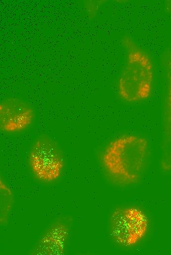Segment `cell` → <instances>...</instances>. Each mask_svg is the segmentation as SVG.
Here are the masks:
<instances>
[{"instance_id": "1", "label": "cell", "mask_w": 171, "mask_h": 255, "mask_svg": "<svg viewBox=\"0 0 171 255\" xmlns=\"http://www.w3.org/2000/svg\"><path fill=\"white\" fill-rule=\"evenodd\" d=\"M149 151L146 138L134 134H124L107 145L102 154V164L116 184L132 185L141 179Z\"/></svg>"}, {"instance_id": "2", "label": "cell", "mask_w": 171, "mask_h": 255, "mask_svg": "<svg viewBox=\"0 0 171 255\" xmlns=\"http://www.w3.org/2000/svg\"><path fill=\"white\" fill-rule=\"evenodd\" d=\"M122 44L126 51V61L118 81V93L128 102L146 100L152 92L154 69L147 53L130 38L125 37Z\"/></svg>"}, {"instance_id": "3", "label": "cell", "mask_w": 171, "mask_h": 255, "mask_svg": "<svg viewBox=\"0 0 171 255\" xmlns=\"http://www.w3.org/2000/svg\"><path fill=\"white\" fill-rule=\"evenodd\" d=\"M149 227L146 214L135 206L117 208L110 217V230L113 239L124 247L138 244L146 236Z\"/></svg>"}, {"instance_id": "4", "label": "cell", "mask_w": 171, "mask_h": 255, "mask_svg": "<svg viewBox=\"0 0 171 255\" xmlns=\"http://www.w3.org/2000/svg\"><path fill=\"white\" fill-rule=\"evenodd\" d=\"M28 161L33 174L42 182L54 181L62 174L63 156L57 144L49 138L42 137L34 143Z\"/></svg>"}, {"instance_id": "5", "label": "cell", "mask_w": 171, "mask_h": 255, "mask_svg": "<svg viewBox=\"0 0 171 255\" xmlns=\"http://www.w3.org/2000/svg\"><path fill=\"white\" fill-rule=\"evenodd\" d=\"M34 112L25 102L17 98H9L0 104L1 129L7 133L19 132L32 123Z\"/></svg>"}, {"instance_id": "6", "label": "cell", "mask_w": 171, "mask_h": 255, "mask_svg": "<svg viewBox=\"0 0 171 255\" xmlns=\"http://www.w3.org/2000/svg\"><path fill=\"white\" fill-rule=\"evenodd\" d=\"M166 130L168 136L171 141V72L170 73L168 84V91L166 102Z\"/></svg>"}]
</instances>
